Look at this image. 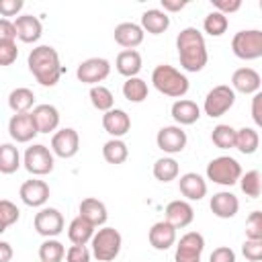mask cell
<instances>
[{
	"label": "cell",
	"mask_w": 262,
	"mask_h": 262,
	"mask_svg": "<svg viewBox=\"0 0 262 262\" xmlns=\"http://www.w3.org/2000/svg\"><path fill=\"white\" fill-rule=\"evenodd\" d=\"M176 49L180 57V66L186 72H201L207 66V47H205V37L201 31L188 27L178 33L176 37Z\"/></svg>",
	"instance_id": "1"
},
{
	"label": "cell",
	"mask_w": 262,
	"mask_h": 262,
	"mask_svg": "<svg viewBox=\"0 0 262 262\" xmlns=\"http://www.w3.org/2000/svg\"><path fill=\"white\" fill-rule=\"evenodd\" d=\"M29 70L41 86H55L63 72L57 51L49 45H39L29 53Z\"/></svg>",
	"instance_id": "2"
},
{
	"label": "cell",
	"mask_w": 262,
	"mask_h": 262,
	"mask_svg": "<svg viewBox=\"0 0 262 262\" xmlns=\"http://www.w3.org/2000/svg\"><path fill=\"white\" fill-rule=\"evenodd\" d=\"M151 82L156 86L158 92L172 96V98H180L188 92V80L186 76H182L176 68L162 63L151 72Z\"/></svg>",
	"instance_id": "3"
},
{
	"label": "cell",
	"mask_w": 262,
	"mask_h": 262,
	"mask_svg": "<svg viewBox=\"0 0 262 262\" xmlns=\"http://www.w3.org/2000/svg\"><path fill=\"white\" fill-rule=\"evenodd\" d=\"M207 178L217 184L231 186L242 178V166L229 156H219L207 164Z\"/></svg>",
	"instance_id": "4"
},
{
	"label": "cell",
	"mask_w": 262,
	"mask_h": 262,
	"mask_svg": "<svg viewBox=\"0 0 262 262\" xmlns=\"http://www.w3.org/2000/svg\"><path fill=\"white\" fill-rule=\"evenodd\" d=\"M121 233L115 227H102L92 237V252L98 258V262H111L121 252Z\"/></svg>",
	"instance_id": "5"
},
{
	"label": "cell",
	"mask_w": 262,
	"mask_h": 262,
	"mask_svg": "<svg viewBox=\"0 0 262 262\" xmlns=\"http://www.w3.org/2000/svg\"><path fill=\"white\" fill-rule=\"evenodd\" d=\"M231 49L239 59H258L262 57V31H239L231 39Z\"/></svg>",
	"instance_id": "6"
},
{
	"label": "cell",
	"mask_w": 262,
	"mask_h": 262,
	"mask_svg": "<svg viewBox=\"0 0 262 262\" xmlns=\"http://www.w3.org/2000/svg\"><path fill=\"white\" fill-rule=\"evenodd\" d=\"M233 102H235L233 88H229L227 84H219V86H215L207 94V98H205V113L211 119L213 117H221V115H225L233 106Z\"/></svg>",
	"instance_id": "7"
},
{
	"label": "cell",
	"mask_w": 262,
	"mask_h": 262,
	"mask_svg": "<svg viewBox=\"0 0 262 262\" xmlns=\"http://www.w3.org/2000/svg\"><path fill=\"white\" fill-rule=\"evenodd\" d=\"M111 72V63L102 57H90L86 61H82L76 70V76L82 84H92L98 86V82H102Z\"/></svg>",
	"instance_id": "8"
},
{
	"label": "cell",
	"mask_w": 262,
	"mask_h": 262,
	"mask_svg": "<svg viewBox=\"0 0 262 262\" xmlns=\"http://www.w3.org/2000/svg\"><path fill=\"white\" fill-rule=\"evenodd\" d=\"M25 168L35 174V176H43L49 174L53 170V156L45 145H31L25 151Z\"/></svg>",
	"instance_id": "9"
},
{
	"label": "cell",
	"mask_w": 262,
	"mask_h": 262,
	"mask_svg": "<svg viewBox=\"0 0 262 262\" xmlns=\"http://www.w3.org/2000/svg\"><path fill=\"white\" fill-rule=\"evenodd\" d=\"M205 250V239L201 233L190 231L186 235L180 237L178 246H176V262H199L201 254Z\"/></svg>",
	"instance_id": "10"
},
{
	"label": "cell",
	"mask_w": 262,
	"mask_h": 262,
	"mask_svg": "<svg viewBox=\"0 0 262 262\" xmlns=\"http://www.w3.org/2000/svg\"><path fill=\"white\" fill-rule=\"evenodd\" d=\"M35 229L39 235L43 237H53V235H59L61 229H63V217L57 209H41L37 215H35Z\"/></svg>",
	"instance_id": "11"
},
{
	"label": "cell",
	"mask_w": 262,
	"mask_h": 262,
	"mask_svg": "<svg viewBox=\"0 0 262 262\" xmlns=\"http://www.w3.org/2000/svg\"><path fill=\"white\" fill-rule=\"evenodd\" d=\"M8 131H10V137L18 143H27L31 141L39 129H37V123L33 119V113H20V115H14L8 123Z\"/></svg>",
	"instance_id": "12"
},
{
	"label": "cell",
	"mask_w": 262,
	"mask_h": 262,
	"mask_svg": "<svg viewBox=\"0 0 262 262\" xmlns=\"http://www.w3.org/2000/svg\"><path fill=\"white\" fill-rule=\"evenodd\" d=\"M80 147V137L76 133V129H61L51 137V149L55 156L59 158H72L78 154Z\"/></svg>",
	"instance_id": "13"
},
{
	"label": "cell",
	"mask_w": 262,
	"mask_h": 262,
	"mask_svg": "<svg viewBox=\"0 0 262 262\" xmlns=\"http://www.w3.org/2000/svg\"><path fill=\"white\" fill-rule=\"evenodd\" d=\"M156 143L166 154H178L186 145V133L180 127H162L158 131Z\"/></svg>",
	"instance_id": "14"
},
{
	"label": "cell",
	"mask_w": 262,
	"mask_h": 262,
	"mask_svg": "<svg viewBox=\"0 0 262 262\" xmlns=\"http://www.w3.org/2000/svg\"><path fill=\"white\" fill-rule=\"evenodd\" d=\"M20 199L29 207H41L49 199V186L43 180H27L20 186Z\"/></svg>",
	"instance_id": "15"
},
{
	"label": "cell",
	"mask_w": 262,
	"mask_h": 262,
	"mask_svg": "<svg viewBox=\"0 0 262 262\" xmlns=\"http://www.w3.org/2000/svg\"><path fill=\"white\" fill-rule=\"evenodd\" d=\"M102 127H104V131L108 135H113L117 139V137L125 135L131 129V119H129V115L125 111L113 108V111H108V113L102 115Z\"/></svg>",
	"instance_id": "16"
},
{
	"label": "cell",
	"mask_w": 262,
	"mask_h": 262,
	"mask_svg": "<svg viewBox=\"0 0 262 262\" xmlns=\"http://www.w3.org/2000/svg\"><path fill=\"white\" fill-rule=\"evenodd\" d=\"M209 207H211V211H213L215 217H219V219H231L237 213V209H239V201L231 192H217V194L211 196V205Z\"/></svg>",
	"instance_id": "17"
},
{
	"label": "cell",
	"mask_w": 262,
	"mask_h": 262,
	"mask_svg": "<svg viewBox=\"0 0 262 262\" xmlns=\"http://www.w3.org/2000/svg\"><path fill=\"white\" fill-rule=\"evenodd\" d=\"M147 237H149V244L156 250H168L176 242V227L170 225L168 221H158V223L151 225Z\"/></svg>",
	"instance_id": "18"
},
{
	"label": "cell",
	"mask_w": 262,
	"mask_h": 262,
	"mask_svg": "<svg viewBox=\"0 0 262 262\" xmlns=\"http://www.w3.org/2000/svg\"><path fill=\"white\" fill-rule=\"evenodd\" d=\"M260 82H262L260 80V74L256 70H252V68H239L231 76L233 88L237 92H242V94H254V92H258Z\"/></svg>",
	"instance_id": "19"
},
{
	"label": "cell",
	"mask_w": 262,
	"mask_h": 262,
	"mask_svg": "<svg viewBox=\"0 0 262 262\" xmlns=\"http://www.w3.org/2000/svg\"><path fill=\"white\" fill-rule=\"evenodd\" d=\"M192 219H194V211H192V207L186 201H172L166 207V221L170 225H174L176 229L190 225Z\"/></svg>",
	"instance_id": "20"
},
{
	"label": "cell",
	"mask_w": 262,
	"mask_h": 262,
	"mask_svg": "<svg viewBox=\"0 0 262 262\" xmlns=\"http://www.w3.org/2000/svg\"><path fill=\"white\" fill-rule=\"evenodd\" d=\"M14 27H16V37L23 41V43H35L39 37H41V20L33 14H23L14 20Z\"/></svg>",
	"instance_id": "21"
},
{
	"label": "cell",
	"mask_w": 262,
	"mask_h": 262,
	"mask_svg": "<svg viewBox=\"0 0 262 262\" xmlns=\"http://www.w3.org/2000/svg\"><path fill=\"white\" fill-rule=\"evenodd\" d=\"M115 41L125 49H133L143 41V29L135 23H121L115 27Z\"/></svg>",
	"instance_id": "22"
},
{
	"label": "cell",
	"mask_w": 262,
	"mask_h": 262,
	"mask_svg": "<svg viewBox=\"0 0 262 262\" xmlns=\"http://www.w3.org/2000/svg\"><path fill=\"white\" fill-rule=\"evenodd\" d=\"M178 188H180V192H182L186 199H190V201H201V199L207 194V182H205L199 174H194V172H188V174L180 176Z\"/></svg>",
	"instance_id": "23"
},
{
	"label": "cell",
	"mask_w": 262,
	"mask_h": 262,
	"mask_svg": "<svg viewBox=\"0 0 262 262\" xmlns=\"http://www.w3.org/2000/svg\"><path fill=\"white\" fill-rule=\"evenodd\" d=\"M33 119L37 123L39 133H49L59 125V113L53 104H39L33 108Z\"/></svg>",
	"instance_id": "24"
},
{
	"label": "cell",
	"mask_w": 262,
	"mask_h": 262,
	"mask_svg": "<svg viewBox=\"0 0 262 262\" xmlns=\"http://www.w3.org/2000/svg\"><path fill=\"white\" fill-rule=\"evenodd\" d=\"M168 27H170V16H168L164 10L151 8V10H145V12L141 14V29H145V31L151 33V35H160V33H164Z\"/></svg>",
	"instance_id": "25"
},
{
	"label": "cell",
	"mask_w": 262,
	"mask_h": 262,
	"mask_svg": "<svg viewBox=\"0 0 262 262\" xmlns=\"http://www.w3.org/2000/svg\"><path fill=\"white\" fill-rule=\"evenodd\" d=\"M68 235H70V239H72L74 246H86V242L94 237V225H92L88 219H84L82 215H78V217L70 223Z\"/></svg>",
	"instance_id": "26"
},
{
	"label": "cell",
	"mask_w": 262,
	"mask_h": 262,
	"mask_svg": "<svg viewBox=\"0 0 262 262\" xmlns=\"http://www.w3.org/2000/svg\"><path fill=\"white\" fill-rule=\"evenodd\" d=\"M141 70V55L135 49H125L117 55V72L127 76V78H135Z\"/></svg>",
	"instance_id": "27"
},
{
	"label": "cell",
	"mask_w": 262,
	"mask_h": 262,
	"mask_svg": "<svg viewBox=\"0 0 262 262\" xmlns=\"http://www.w3.org/2000/svg\"><path fill=\"white\" fill-rule=\"evenodd\" d=\"M172 117L180 125H192L199 121L201 111H199L196 102H192V100H176L172 104Z\"/></svg>",
	"instance_id": "28"
},
{
	"label": "cell",
	"mask_w": 262,
	"mask_h": 262,
	"mask_svg": "<svg viewBox=\"0 0 262 262\" xmlns=\"http://www.w3.org/2000/svg\"><path fill=\"white\" fill-rule=\"evenodd\" d=\"M80 215H82L84 219H88V221L96 227V225H102V223L106 221V207H104V203H100L98 199L88 196V199H84V201L80 203Z\"/></svg>",
	"instance_id": "29"
},
{
	"label": "cell",
	"mask_w": 262,
	"mask_h": 262,
	"mask_svg": "<svg viewBox=\"0 0 262 262\" xmlns=\"http://www.w3.org/2000/svg\"><path fill=\"white\" fill-rule=\"evenodd\" d=\"M35 104V94H33V90H29V88H16V90H12L10 94H8V106L16 113V115H20V113H29V108Z\"/></svg>",
	"instance_id": "30"
},
{
	"label": "cell",
	"mask_w": 262,
	"mask_h": 262,
	"mask_svg": "<svg viewBox=\"0 0 262 262\" xmlns=\"http://www.w3.org/2000/svg\"><path fill=\"white\" fill-rule=\"evenodd\" d=\"M127 156H129V149L121 139H111L102 145V158L108 164H123Z\"/></svg>",
	"instance_id": "31"
},
{
	"label": "cell",
	"mask_w": 262,
	"mask_h": 262,
	"mask_svg": "<svg viewBox=\"0 0 262 262\" xmlns=\"http://www.w3.org/2000/svg\"><path fill=\"white\" fill-rule=\"evenodd\" d=\"M123 96L129 102H143L147 98V84L141 78H127L123 84Z\"/></svg>",
	"instance_id": "32"
},
{
	"label": "cell",
	"mask_w": 262,
	"mask_h": 262,
	"mask_svg": "<svg viewBox=\"0 0 262 262\" xmlns=\"http://www.w3.org/2000/svg\"><path fill=\"white\" fill-rule=\"evenodd\" d=\"M211 139L219 149H229V147H235L237 131L231 125H217L211 133Z\"/></svg>",
	"instance_id": "33"
},
{
	"label": "cell",
	"mask_w": 262,
	"mask_h": 262,
	"mask_svg": "<svg viewBox=\"0 0 262 262\" xmlns=\"http://www.w3.org/2000/svg\"><path fill=\"white\" fill-rule=\"evenodd\" d=\"M18 166H20V156H18L16 147L10 145V143H4L0 147V172L2 174H12V172L18 170Z\"/></svg>",
	"instance_id": "34"
},
{
	"label": "cell",
	"mask_w": 262,
	"mask_h": 262,
	"mask_svg": "<svg viewBox=\"0 0 262 262\" xmlns=\"http://www.w3.org/2000/svg\"><path fill=\"white\" fill-rule=\"evenodd\" d=\"M258 143H260V137H258V133H256L254 129L244 127V129H239V131H237L235 147H237L242 154H246V156L254 154V151L258 149Z\"/></svg>",
	"instance_id": "35"
},
{
	"label": "cell",
	"mask_w": 262,
	"mask_h": 262,
	"mask_svg": "<svg viewBox=\"0 0 262 262\" xmlns=\"http://www.w3.org/2000/svg\"><path fill=\"white\" fill-rule=\"evenodd\" d=\"M242 192L250 199H258L262 194V174L258 170H250L242 176Z\"/></svg>",
	"instance_id": "36"
},
{
	"label": "cell",
	"mask_w": 262,
	"mask_h": 262,
	"mask_svg": "<svg viewBox=\"0 0 262 262\" xmlns=\"http://www.w3.org/2000/svg\"><path fill=\"white\" fill-rule=\"evenodd\" d=\"M90 100H92L94 108L108 113V111H113L115 96H113V92H111L108 88H104V86L98 84V86H92V88H90Z\"/></svg>",
	"instance_id": "37"
},
{
	"label": "cell",
	"mask_w": 262,
	"mask_h": 262,
	"mask_svg": "<svg viewBox=\"0 0 262 262\" xmlns=\"http://www.w3.org/2000/svg\"><path fill=\"white\" fill-rule=\"evenodd\" d=\"M154 176L160 182H170L178 176V164L172 158H162L154 164Z\"/></svg>",
	"instance_id": "38"
},
{
	"label": "cell",
	"mask_w": 262,
	"mask_h": 262,
	"mask_svg": "<svg viewBox=\"0 0 262 262\" xmlns=\"http://www.w3.org/2000/svg\"><path fill=\"white\" fill-rule=\"evenodd\" d=\"M203 27H205V33H209L211 37H219V35H223V33L227 31L229 20H227V16H225V14H221V12H217V10H215V12L207 14V18H205Z\"/></svg>",
	"instance_id": "39"
},
{
	"label": "cell",
	"mask_w": 262,
	"mask_h": 262,
	"mask_svg": "<svg viewBox=\"0 0 262 262\" xmlns=\"http://www.w3.org/2000/svg\"><path fill=\"white\" fill-rule=\"evenodd\" d=\"M63 256H66V250H63V246H61L59 242H55V239H47V242H43L41 248H39V258H41V262H61Z\"/></svg>",
	"instance_id": "40"
},
{
	"label": "cell",
	"mask_w": 262,
	"mask_h": 262,
	"mask_svg": "<svg viewBox=\"0 0 262 262\" xmlns=\"http://www.w3.org/2000/svg\"><path fill=\"white\" fill-rule=\"evenodd\" d=\"M18 217H20V211L16 209V205H12L10 201L2 199L0 201V231H6V227L16 223Z\"/></svg>",
	"instance_id": "41"
},
{
	"label": "cell",
	"mask_w": 262,
	"mask_h": 262,
	"mask_svg": "<svg viewBox=\"0 0 262 262\" xmlns=\"http://www.w3.org/2000/svg\"><path fill=\"white\" fill-rule=\"evenodd\" d=\"M246 237L262 239V211H254L246 219Z\"/></svg>",
	"instance_id": "42"
},
{
	"label": "cell",
	"mask_w": 262,
	"mask_h": 262,
	"mask_svg": "<svg viewBox=\"0 0 262 262\" xmlns=\"http://www.w3.org/2000/svg\"><path fill=\"white\" fill-rule=\"evenodd\" d=\"M242 254L250 262H262V239H246L242 246Z\"/></svg>",
	"instance_id": "43"
},
{
	"label": "cell",
	"mask_w": 262,
	"mask_h": 262,
	"mask_svg": "<svg viewBox=\"0 0 262 262\" xmlns=\"http://www.w3.org/2000/svg\"><path fill=\"white\" fill-rule=\"evenodd\" d=\"M18 55L16 43L14 41H0V63L2 66H10Z\"/></svg>",
	"instance_id": "44"
},
{
	"label": "cell",
	"mask_w": 262,
	"mask_h": 262,
	"mask_svg": "<svg viewBox=\"0 0 262 262\" xmlns=\"http://www.w3.org/2000/svg\"><path fill=\"white\" fill-rule=\"evenodd\" d=\"M66 260L68 262H90V252L86 250V246H72L66 252Z\"/></svg>",
	"instance_id": "45"
},
{
	"label": "cell",
	"mask_w": 262,
	"mask_h": 262,
	"mask_svg": "<svg viewBox=\"0 0 262 262\" xmlns=\"http://www.w3.org/2000/svg\"><path fill=\"white\" fill-rule=\"evenodd\" d=\"M209 262H235V254H233L231 248L221 246V248H215V250L211 252Z\"/></svg>",
	"instance_id": "46"
},
{
	"label": "cell",
	"mask_w": 262,
	"mask_h": 262,
	"mask_svg": "<svg viewBox=\"0 0 262 262\" xmlns=\"http://www.w3.org/2000/svg\"><path fill=\"white\" fill-rule=\"evenodd\" d=\"M213 2V6L217 8V12H221V14H225V12H235V10H239V6H242V0H211Z\"/></svg>",
	"instance_id": "47"
},
{
	"label": "cell",
	"mask_w": 262,
	"mask_h": 262,
	"mask_svg": "<svg viewBox=\"0 0 262 262\" xmlns=\"http://www.w3.org/2000/svg\"><path fill=\"white\" fill-rule=\"evenodd\" d=\"M23 8V0H0V14L2 16H14Z\"/></svg>",
	"instance_id": "48"
},
{
	"label": "cell",
	"mask_w": 262,
	"mask_h": 262,
	"mask_svg": "<svg viewBox=\"0 0 262 262\" xmlns=\"http://www.w3.org/2000/svg\"><path fill=\"white\" fill-rule=\"evenodd\" d=\"M16 39V27L8 18L0 20V41H14Z\"/></svg>",
	"instance_id": "49"
},
{
	"label": "cell",
	"mask_w": 262,
	"mask_h": 262,
	"mask_svg": "<svg viewBox=\"0 0 262 262\" xmlns=\"http://www.w3.org/2000/svg\"><path fill=\"white\" fill-rule=\"evenodd\" d=\"M252 119L258 127H262V92H256L252 98Z\"/></svg>",
	"instance_id": "50"
},
{
	"label": "cell",
	"mask_w": 262,
	"mask_h": 262,
	"mask_svg": "<svg viewBox=\"0 0 262 262\" xmlns=\"http://www.w3.org/2000/svg\"><path fill=\"white\" fill-rule=\"evenodd\" d=\"M162 6H164V12H178L186 6V0H162Z\"/></svg>",
	"instance_id": "51"
},
{
	"label": "cell",
	"mask_w": 262,
	"mask_h": 262,
	"mask_svg": "<svg viewBox=\"0 0 262 262\" xmlns=\"http://www.w3.org/2000/svg\"><path fill=\"white\" fill-rule=\"evenodd\" d=\"M12 258V248L8 242H0V262H10Z\"/></svg>",
	"instance_id": "52"
},
{
	"label": "cell",
	"mask_w": 262,
	"mask_h": 262,
	"mask_svg": "<svg viewBox=\"0 0 262 262\" xmlns=\"http://www.w3.org/2000/svg\"><path fill=\"white\" fill-rule=\"evenodd\" d=\"M260 8H262V2H260Z\"/></svg>",
	"instance_id": "53"
}]
</instances>
